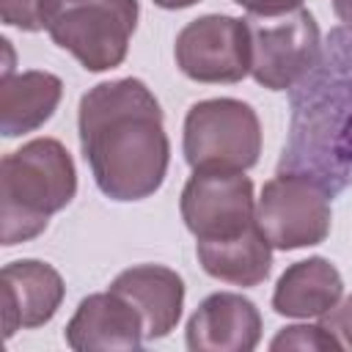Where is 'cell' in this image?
Returning <instances> with one entry per match:
<instances>
[{
  "instance_id": "e0dca14e",
  "label": "cell",
  "mask_w": 352,
  "mask_h": 352,
  "mask_svg": "<svg viewBox=\"0 0 352 352\" xmlns=\"http://www.w3.org/2000/svg\"><path fill=\"white\" fill-rule=\"evenodd\" d=\"M47 11H50V0H0L3 22L25 33L47 30Z\"/></svg>"
},
{
  "instance_id": "9c48e42d",
  "label": "cell",
  "mask_w": 352,
  "mask_h": 352,
  "mask_svg": "<svg viewBox=\"0 0 352 352\" xmlns=\"http://www.w3.org/2000/svg\"><path fill=\"white\" fill-rule=\"evenodd\" d=\"M184 341L192 352H250L261 341V314L236 292H214L187 319Z\"/></svg>"
},
{
  "instance_id": "ffe728a7",
  "label": "cell",
  "mask_w": 352,
  "mask_h": 352,
  "mask_svg": "<svg viewBox=\"0 0 352 352\" xmlns=\"http://www.w3.org/2000/svg\"><path fill=\"white\" fill-rule=\"evenodd\" d=\"M333 11H336V16L352 30V0H333Z\"/></svg>"
},
{
  "instance_id": "7a4b0ae2",
  "label": "cell",
  "mask_w": 352,
  "mask_h": 352,
  "mask_svg": "<svg viewBox=\"0 0 352 352\" xmlns=\"http://www.w3.org/2000/svg\"><path fill=\"white\" fill-rule=\"evenodd\" d=\"M77 168L55 138H33L0 160V239L6 248L47 231L50 217L72 204Z\"/></svg>"
},
{
  "instance_id": "52a82bcc",
  "label": "cell",
  "mask_w": 352,
  "mask_h": 352,
  "mask_svg": "<svg viewBox=\"0 0 352 352\" xmlns=\"http://www.w3.org/2000/svg\"><path fill=\"white\" fill-rule=\"evenodd\" d=\"M179 212L195 242L236 236L256 223L253 182L245 170L198 168L182 190Z\"/></svg>"
},
{
  "instance_id": "ba28073f",
  "label": "cell",
  "mask_w": 352,
  "mask_h": 352,
  "mask_svg": "<svg viewBox=\"0 0 352 352\" xmlns=\"http://www.w3.org/2000/svg\"><path fill=\"white\" fill-rule=\"evenodd\" d=\"M173 60L192 82H239L250 74L248 22L228 14H204L176 33Z\"/></svg>"
},
{
  "instance_id": "8992f818",
  "label": "cell",
  "mask_w": 352,
  "mask_h": 352,
  "mask_svg": "<svg viewBox=\"0 0 352 352\" xmlns=\"http://www.w3.org/2000/svg\"><path fill=\"white\" fill-rule=\"evenodd\" d=\"M245 22L250 30V77L258 85L286 91L316 66L322 36L305 6L275 16L248 14Z\"/></svg>"
},
{
  "instance_id": "30bf717a",
  "label": "cell",
  "mask_w": 352,
  "mask_h": 352,
  "mask_svg": "<svg viewBox=\"0 0 352 352\" xmlns=\"http://www.w3.org/2000/svg\"><path fill=\"white\" fill-rule=\"evenodd\" d=\"M3 324L6 338L16 330H33L47 324L66 294L60 272L38 258H19L3 267Z\"/></svg>"
},
{
  "instance_id": "4fadbf2b",
  "label": "cell",
  "mask_w": 352,
  "mask_h": 352,
  "mask_svg": "<svg viewBox=\"0 0 352 352\" xmlns=\"http://www.w3.org/2000/svg\"><path fill=\"white\" fill-rule=\"evenodd\" d=\"M344 297V278L324 256H308L283 270L272 292V311L286 319H319Z\"/></svg>"
},
{
  "instance_id": "5b68a950",
  "label": "cell",
  "mask_w": 352,
  "mask_h": 352,
  "mask_svg": "<svg viewBox=\"0 0 352 352\" xmlns=\"http://www.w3.org/2000/svg\"><path fill=\"white\" fill-rule=\"evenodd\" d=\"M330 192L311 173H278L256 198V226L272 250H300L327 239Z\"/></svg>"
},
{
  "instance_id": "8fae6325",
  "label": "cell",
  "mask_w": 352,
  "mask_h": 352,
  "mask_svg": "<svg viewBox=\"0 0 352 352\" xmlns=\"http://www.w3.org/2000/svg\"><path fill=\"white\" fill-rule=\"evenodd\" d=\"M110 292L121 294L140 316L146 341L165 338L176 330L184 308V280L165 264H135L118 272Z\"/></svg>"
},
{
  "instance_id": "6da1fadb",
  "label": "cell",
  "mask_w": 352,
  "mask_h": 352,
  "mask_svg": "<svg viewBox=\"0 0 352 352\" xmlns=\"http://www.w3.org/2000/svg\"><path fill=\"white\" fill-rule=\"evenodd\" d=\"M77 135L96 187L110 201H143L168 173L170 140L151 88L138 77L104 80L80 96Z\"/></svg>"
},
{
  "instance_id": "44dd1931",
  "label": "cell",
  "mask_w": 352,
  "mask_h": 352,
  "mask_svg": "<svg viewBox=\"0 0 352 352\" xmlns=\"http://www.w3.org/2000/svg\"><path fill=\"white\" fill-rule=\"evenodd\" d=\"M195 3H201V0H154V6H160V8H168V11L190 8V6H195Z\"/></svg>"
},
{
  "instance_id": "2e32d148",
  "label": "cell",
  "mask_w": 352,
  "mask_h": 352,
  "mask_svg": "<svg viewBox=\"0 0 352 352\" xmlns=\"http://www.w3.org/2000/svg\"><path fill=\"white\" fill-rule=\"evenodd\" d=\"M270 349H319V352H330V349H338V344L322 324H289V327L278 330V336L270 341Z\"/></svg>"
},
{
  "instance_id": "d6986e66",
  "label": "cell",
  "mask_w": 352,
  "mask_h": 352,
  "mask_svg": "<svg viewBox=\"0 0 352 352\" xmlns=\"http://www.w3.org/2000/svg\"><path fill=\"white\" fill-rule=\"evenodd\" d=\"M234 3L256 16H275V14H286L305 6V0H234Z\"/></svg>"
},
{
  "instance_id": "9a60e30c",
  "label": "cell",
  "mask_w": 352,
  "mask_h": 352,
  "mask_svg": "<svg viewBox=\"0 0 352 352\" xmlns=\"http://www.w3.org/2000/svg\"><path fill=\"white\" fill-rule=\"evenodd\" d=\"M195 256L206 275L242 289L264 283L272 270V245L256 223L236 236L195 242Z\"/></svg>"
},
{
  "instance_id": "7402d4cb",
  "label": "cell",
  "mask_w": 352,
  "mask_h": 352,
  "mask_svg": "<svg viewBox=\"0 0 352 352\" xmlns=\"http://www.w3.org/2000/svg\"><path fill=\"white\" fill-rule=\"evenodd\" d=\"M52 3H63V0H50V6H52Z\"/></svg>"
},
{
  "instance_id": "7c38bea8",
  "label": "cell",
  "mask_w": 352,
  "mask_h": 352,
  "mask_svg": "<svg viewBox=\"0 0 352 352\" xmlns=\"http://www.w3.org/2000/svg\"><path fill=\"white\" fill-rule=\"evenodd\" d=\"M63 338L74 352L138 349L146 341L138 311L110 289L80 300L63 330Z\"/></svg>"
},
{
  "instance_id": "ac0fdd59",
  "label": "cell",
  "mask_w": 352,
  "mask_h": 352,
  "mask_svg": "<svg viewBox=\"0 0 352 352\" xmlns=\"http://www.w3.org/2000/svg\"><path fill=\"white\" fill-rule=\"evenodd\" d=\"M322 327L336 338L338 349H352V294L341 297L327 314L319 316Z\"/></svg>"
},
{
  "instance_id": "3957f363",
  "label": "cell",
  "mask_w": 352,
  "mask_h": 352,
  "mask_svg": "<svg viewBox=\"0 0 352 352\" xmlns=\"http://www.w3.org/2000/svg\"><path fill=\"white\" fill-rule=\"evenodd\" d=\"M138 0H63L47 11L50 38L88 72L124 63L138 28Z\"/></svg>"
},
{
  "instance_id": "5bb4252c",
  "label": "cell",
  "mask_w": 352,
  "mask_h": 352,
  "mask_svg": "<svg viewBox=\"0 0 352 352\" xmlns=\"http://www.w3.org/2000/svg\"><path fill=\"white\" fill-rule=\"evenodd\" d=\"M63 96V82L52 72L28 69L3 74L0 82V132L3 138H16L44 126L58 110Z\"/></svg>"
},
{
  "instance_id": "277c9868",
  "label": "cell",
  "mask_w": 352,
  "mask_h": 352,
  "mask_svg": "<svg viewBox=\"0 0 352 352\" xmlns=\"http://www.w3.org/2000/svg\"><path fill=\"white\" fill-rule=\"evenodd\" d=\"M261 121L258 113L231 96H214L195 102L184 116L182 151L192 170L228 168L248 170L261 154Z\"/></svg>"
}]
</instances>
